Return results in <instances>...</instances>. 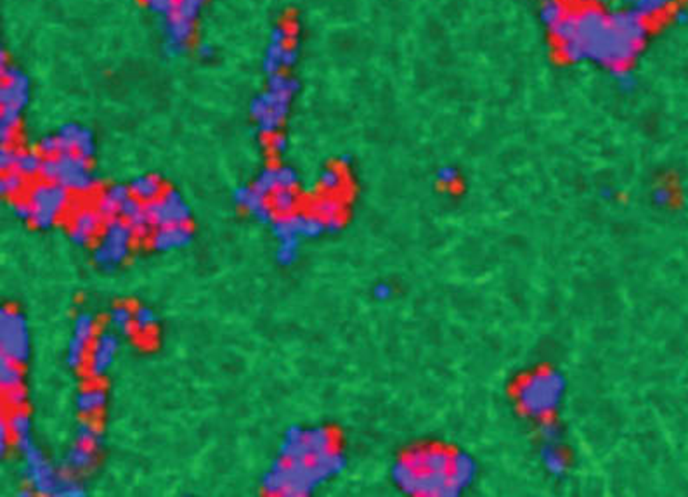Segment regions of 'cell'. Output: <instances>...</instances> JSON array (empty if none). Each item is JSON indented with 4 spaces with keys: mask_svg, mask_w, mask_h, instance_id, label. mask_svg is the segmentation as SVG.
Listing matches in <instances>:
<instances>
[{
    "mask_svg": "<svg viewBox=\"0 0 688 497\" xmlns=\"http://www.w3.org/2000/svg\"><path fill=\"white\" fill-rule=\"evenodd\" d=\"M340 210H342V203L340 199L335 198V196H321V198H318L316 201H312L311 205V212L316 213V215L323 217V219L338 215Z\"/></svg>",
    "mask_w": 688,
    "mask_h": 497,
    "instance_id": "cell-34",
    "label": "cell"
},
{
    "mask_svg": "<svg viewBox=\"0 0 688 497\" xmlns=\"http://www.w3.org/2000/svg\"><path fill=\"white\" fill-rule=\"evenodd\" d=\"M156 314L149 307H137L134 310V331L149 335L156 328Z\"/></svg>",
    "mask_w": 688,
    "mask_h": 497,
    "instance_id": "cell-33",
    "label": "cell"
},
{
    "mask_svg": "<svg viewBox=\"0 0 688 497\" xmlns=\"http://www.w3.org/2000/svg\"><path fill=\"white\" fill-rule=\"evenodd\" d=\"M27 191V177L21 175L17 170L3 172L0 177V194L3 198H20Z\"/></svg>",
    "mask_w": 688,
    "mask_h": 497,
    "instance_id": "cell-25",
    "label": "cell"
},
{
    "mask_svg": "<svg viewBox=\"0 0 688 497\" xmlns=\"http://www.w3.org/2000/svg\"><path fill=\"white\" fill-rule=\"evenodd\" d=\"M213 54H216V50H213V47L210 45V43L202 42L198 43V47H196V56H198L199 59H212Z\"/></svg>",
    "mask_w": 688,
    "mask_h": 497,
    "instance_id": "cell-51",
    "label": "cell"
},
{
    "mask_svg": "<svg viewBox=\"0 0 688 497\" xmlns=\"http://www.w3.org/2000/svg\"><path fill=\"white\" fill-rule=\"evenodd\" d=\"M163 50L167 56L179 57L189 49L195 37V21L185 20L176 13L163 17Z\"/></svg>",
    "mask_w": 688,
    "mask_h": 497,
    "instance_id": "cell-11",
    "label": "cell"
},
{
    "mask_svg": "<svg viewBox=\"0 0 688 497\" xmlns=\"http://www.w3.org/2000/svg\"><path fill=\"white\" fill-rule=\"evenodd\" d=\"M116 352H118V338L115 333H101L94 338L89 359H87V373L90 378L101 380L103 376H106L115 361Z\"/></svg>",
    "mask_w": 688,
    "mask_h": 497,
    "instance_id": "cell-12",
    "label": "cell"
},
{
    "mask_svg": "<svg viewBox=\"0 0 688 497\" xmlns=\"http://www.w3.org/2000/svg\"><path fill=\"white\" fill-rule=\"evenodd\" d=\"M286 45H290V43L269 40L267 47H265L264 59H262V68H264L265 73L272 75L283 71V52H285Z\"/></svg>",
    "mask_w": 688,
    "mask_h": 497,
    "instance_id": "cell-24",
    "label": "cell"
},
{
    "mask_svg": "<svg viewBox=\"0 0 688 497\" xmlns=\"http://www.w3.org/2000/svg\"><path fill=\"white\" fill-rule=\"evenodd\" d=\"M104 219L94 206L78 208L71 219L70 239L75 246H89L103 229Z\"/></svg>",
    "mask_w": 688,
    "mask_h": 497,
    "instance_id": "cell-14",
    "label": "cell"
},
{
    "mask_svg": "<svg viewBox=\"0 0 688 497\" xmlns=\"http://www.w3.org/2000/svg\"><path fill=\"white\" fill-rule=\"evenodd\" d=\"M297 59H298L297 49H295V45H291L290 43V45H286L285 52H283V70H288V68L295 66Z\"/></svg>",
    "mask_w": 688,
    "mask_h": 497,
    "instance_id": "cell-50",
    "label": "cell"
},
{
    "mask_svg": "<svg viewBox=\"0 0 688 497\" xmlns=\"http://www.w3.org/2000/svg\"><path fill=\"white\" fill-rule=\"evenodd\" d=\"M36 150L43 158H50V156L59 154V143H57L56 134H47L36 144Z\"/></svg>",
    "mask_w": 688,
    "mask_h": 497,
    "instance_id": "cell-43",
    "label": "cell"
},
{
    "mask_svg": "<svg viewBox=\"0 0 688 497\" xmlns=\"http://www.w3.org/2000/svg\"><path fill=\"white\" fill-rule=\"evenodd\" d=\"M304 212H295L291 215H279L276 217L274 222L271 224L272 234L283 241V239H298L302 231V222H304Z\"/></svg>",
    "mask_w": 688,
    "mask_h": 497,
    "instance_id": "cell-19",
    "label": "cell"
},
{
    "mask_svg": "<svg viewBox=\"0 0 688 497\" xmlns=\"http://www.w3.org/2000/svg\"><path fill=\"white\" fill-rule=\"evenodd\" d=\"M325 222H326V231L328 232H337V231L342 229V220L338 219L337 215L328 217V219H325Z\"/></svg>",
    "mask_w": 688,
    "mask_h": 497,
    "instance_id": "cell-52",
    "label": "cell"
},
{
    "mask_svg": "<svg viewBox=\"0 0 688 497\" xmlns=\"http://www.w3.org/2000/svg\"><path fill=\"white\" fill-rule=\"evenodd\" d=\"M267 89L276 94H281V96L293 97V94L298 90V83L285 71H279V73L267 75Z\"/></svg>",
    "mask_w": 688,
    "mask_h": 497,
    "instance_id": "cell-29",
    "label": "cell"
},
{
    "mask_svg": "<svg viewBox=\"0 0 688 497\" xmlns=\"http://www.w3.org/2000/svg\"><path fill=\"white\" fill-rule=\"evenodd\" d=\"M27 199L34 206L31 226L36 229H52L59 217L70 208L71 192L57 182L40 180L27 192Z\"/></svg>",
    "mask_w": 688,
    "mask_h": 497,
    "instance_id": "cell-5",
    "label": "cell"
},
{
    "mask_svg": "<svg viewBox=\"0 0 688 497\" xmlns=\"http://www.w3.org/2000/svg\"><path fill=\"white\" fill-rule=\"evenodd\" d=\"M333 449V435L328 428L290 426L286 430L283 444L279 447V458L285 461L312 459L326 454Z\"/></svg>",
    "mask_w": 688,
    "mask_h": 497,
    "instance_id": "cell-7",
    "label": "cell"
},
{
    "mask_svg": "<svg viewBox=\"0 0 688 497\" xmlns=\"http://www.w3.org/2000/svg\"><path fill=\"white\" fill-rule=\"evenodd\" d=\"M20 151V147H16L14 144L13 146H2V150H0V170H2V173L14 170Z\"/></svg>",
    "mask_w": 688,
    "mask_h": 497,
    "instance_id": "cell-44",
    "label": "cell"
},
{
    "mask_svg": "<svg viewBox=\"0 0 688 497\" xmlns=\"http://www.w3.org/2000/svg\"><path fill=\"white\" fill-rule=\"evenodd\" d=\"M42 163H43V156L38 153V150H21L14 170H17V172H20L21 175L27 177V179H31V177L40 175Z\"/></svg>",
    "mask_w": 688,
    "mask_h": 497,
    "instance_id": "cell-22",
    "label": "cell"
},
{
    "mask_svg": "<svg viewBox=\"0 0 688 497\" xmlns=\"http://www.w3.org/2000/svg\"><path fill=\"white\" fill-rule=\"evenodd\" d=\"M94 208L99 212V215L103 217L104 222L109 219H115V217L120 213V205L108 194L106 191H103L99 196H97L96 201H94Z\"/></svg>",
    "mask_w": 688,
    "mask_h": 497,
    "instance_id": "cell-36",
    "label": "cell"
},
{
    "mask_svg": "<svg viewBox=\"0 0 688 497\" xmlns=\"http://www.w3.org/2000/svg\"><path fill=\"white\" fill-rule=\"evenodd\" d=\"M23 384V371H21V364L10 361L7 357H0V387L2 391L9 390V388L20 387Z\"/></svg>",
    "mask_w": 688,
    "mask_h": 497,
    "instance_id": "cell-26",
    "label": "cell"
},
{
    "mask_svg": "<svg viewBox=\"0 0 688 497\" xmlns=\"http://www.w3.org/2000/svg\"><path fill=\"white\" fill-rule=\"evenodd\" d=\"M87 345L89 343L83 342V340H80V338H76V336H73V338L70 340V343H68V350H66L68 368L78 371V369H82L83 366H87V359H89V350H87Z\"/></svg>",
    "mask_w": 688,
    "mask_h": 497,
    "instance_id": "cell-28",
    "label": "cell"
},
{
    "mask_svg": "<svg viewBox=\"0 0 688 497\" xmlns=\"http://www.w3.org/2000/svg\"><path fill=\"white\" fill-rule=\"evenodd\" d=\"M192 241V231L189 224H176V226H165L156 227V231L151 232V243L153 250L156 252H172V250H179L188 246Z\"/></svg>",
    "mask_w": 688,
    "mask_h": 497,
    "instance_id": "cell-15",
    "label": "cell"
},
{
    "mask_svg": "<svg viewBox=\"0 0 688 497\" xmlns=\"http://www.w3.org/2000/svg\"><path fill=\"white\" fill-rule=\"evenodd\" d=\"M342 173H340V170H337V168H325L321 172V175H319V184H321V187L325 191L328 192H335V191H338L340 189V186H342Z\"/></svg>",
    "mask_w": 688,
    "mask_h": 497,
    "instance_id": "cell-40",
    "label": "cell"
},
{
    "mask_svg": "<svg viewBox=\"0 0 688 497\" xmlns=\"http://www.w3.org/2000/svg\"><path fill=\"white\" fill-rule=\"evenodd\" d=\"M325 231H326V222L323 217L316 215V213H305L304 222H302L300 236L312 239V238H319Z\"/></svg>",
    "mask_w": 688,
    "mask_h": 497,
    "instance_id": "cell-35",
    "label": "cell"
},
{
    "mask_svg": "<svg viewBox=\"0 0 688 497\" xmlns=\"http://www.w3.org/2000/svg\"><path fill=\"white\" fill-rule=\"evenodd\" d=\"M21 456L24 458V478L30 487L35 489L36 494L66 497L85 494L83 487L78 484V480L71 477L70 471L63 470V468L61 470L54 468L42 454V451L35 447V444Z\"/></svg>",
    "mask_w": 688,
    "mask_h": 497,
    "instance_id": "cell-3",
    "label": "cell"
},
{
    "mask_svg": "<svg viewBox=\"0 0 688 497\" xmlns=\"http://www.w3.org/2000/svg\"><path fill=\"white\" fill-rule=\"evenodd\" d=\"M127 222H129L130 229L134 231L136 238H146V236L151 234L153 224H151V220H149V217H148V213H146V210H143V212H141V213H137L136 217L129 219V220H127Z\"/></svg>",
    "mask_w": 688,
    "mask_h": 497,
    "instance_id": "cell-42",
    "label": "cell"
},
{
    "mask_svg": "<svg viewBox=\"0 0 688 497\" xmlns=\"http://www.w3.org/2000/svg\"><path fill=\"white\" fill-rule=\"evenodd\" d=\"M146 213L151 220L153 227L176 226V224H189L191 220V208L182 198L181 192L174 189L163 191L158 199L144 205Z\"/></svg>",
    "mask_w": 688,
    "mask_h": 497,
    "instance_id": "cell-10",
    "label": "cell"
},
{
    "mask_svg": "<svg viewBox=\"0 0 688 497\" xmlns=\"http://www.w3.org/2000/svg\"><path fill=\"white\" fill-rule=\"evenodd\" d=\"M0 352L3 357L27 364L30 359V329L27 319L13 307L0 310Z\"/></svg>",
    "mask_w": 688,
    "mask_h": 497,
    "instance_id": "cell-8",
    "label": "cell"
},
{
    "mask_svg": "<svg viewBox=\"0 0 688 497\" xmlns=\"http://www.w3.org/2000/svg\"><path fill=\"white\" fill-rule=\"evenodd\" d=\"M57 143H59V154L61 153H76L83 158L90 159L96 153V144H94V136L89 129H85L80 123L68 122L59 127L56 132Z\"/></svg>",
    "mask_w": 688,
    "mask_h": 497,
    "instance_id": "cell-13",
    "label": "cell"
},
{
    "mask_svg": "<svg viewBox=\"0 0 688 497\" xmlns=\"http://www.w3.org/2000/svg\"><path fill=\"white\" fill-rule=\"evenodd\" d=\"M75 405L83 418H96L106 405V390L101 384L85 387L76 395Z\"/></svg>",
    "mask_w": 688,
    "mask_h": 497,
    "instance_id": "cell-16",
    "label": "cell"
},
{
    "mask_svg": "<svg viewBox=\"0 0 688 497\" xmlns=\"http://www.w3.org/2000/svg\"><path fill=\"white\" fill-rule=\"evenodd\" d=\"M10 428L9 423H7V418L3 416L0 419V454L6 456L7 454V447H9V438H10Z\"/></svg>",
    "mask_w": 688,
    "mask_h": 497,
    "instance_id": "cell-49",
    "label": "cell"
},
{
    "mask_svg": "<svg viewBox=\"0 0 688 497\" xmlns=\"http://www.w3.org/2000/svg\"><path fill=\"white\" fill-rule=\"evenodd\" d=\"M291 97L281 96L272 90L258 94L250 103V113H252L257 130L265 137H271L279 132L281 123L285 122L286 115L290 111Z\"/></svg>",
    "mask_w": 688,
    "mask_h": 497,
    "instance_id": "cell-9",
    "label": "cell"
},
{
    "mask_svg": "<svg viewBox=\"0 0 688 497\" xmlns=\"http://www.w3.org/2000/svg\"><path fill=\"white\" fill-rule=\"evenodd\" d=\"M96 464V449L89 447L83 444H73L68 449L66 456L63 461V470L70 471V473H82V471H89Z\"/></svg>",
    "mask_w": 688,
    "mask_h": 497,
    "instance_id": "cell-17",
    "label": "cell"
},
{
    "mask_svg": "<svg viewBox=\"0 0 688 497\" xmlns=\"http://www.w3.org/2000/svg\"><path fill=\"white\" fill-rule=\"evenodd\" d=\"M134 238H136V234L130 229L129 222L125 219L115 217V219L106 220L103 236H101L99 243L92 252V259L96 266L103 268L104 272H111L118 266H122L129 259Z\"/></svg>",
    "mask_w": 688,
    "mask_h": 497,
    "instance_id": "cell-6",
    "label": "cell"
},
{
    "mask_svg": "<svg viewBox=\"0 0 688 497\" xmlns=\"http://www.w3.org/2000/svg\"><path fill=\"white\" fill-rule=\"evenodd\" d=\"M75 440L78 444L97 449L103 444V433H101L99 424L94 421V418H83L75 430Z\"/></svg>",
    "mask_w": 688,
    "mask_h": 497,
    "instance_id": "cell-20",
    "label": "cell"
},
{
    "mask_svg": "<svg viewBox=\"0 0 688 497\" xmlns=\"http://www.w3.org/2000/svg\"><path fill=\"white\" fill-rule=\"evenodd\" d=\"M109 324H111V328L115 329L116 333H120V335H125V336L132 335L134 331L132 308L123 305V303L113 307L111 312H109Z\"/></svg>",
    "mask_w": 688,
    "mask_h": 497,
    "instance_id": "cell-23",
    "label": "cell"
},
{
    "mask_svg": "<svg viewBox=\"0 0 688 497\" xmlns=\"http://www.w3.org/2000/svg\"><path fill=\"white\" fill-rule=\"evenodd\" d=\"M146 7H148L151 13L160 14V16H169L170 13L174 10V6H176V0H141Z\"/></svg>",
    "mask_w": 688,
    "mask_h": 497,
    "instance_id": "cell-45",
    "label": "cell"
},
{
    "mask_svg": "<svg viewBox=\"0 0 688 497\" xmlns=\"http://www.w3.org/2000/svg\"><path fill=\"white\" fill-rule=\"evenodd\" d=\"M203 3H205V0H176L172 13L179 14V16L185 17V20L196 21L199 13H202Z\"/></svg>",
    "mask_w": 688,
    "mask_h": 497,
    "instance_id": "cell-38",
    "label": "cell"
},
{
    "mask_svg": "<svg viewBox=\"0 0 688 497\" xmlns=\"http://www.w3.org/2000/svg\"><path fill=\"white\" fill-rule=\"evenodd\" d=\"M38 177L42 180L61 184L71 194H89L96 191L99 184L89 159L76 153H61L43 158Z\"/></svg>",
    "mask_w": 688,
    "mask_h": 497,
    "instance_id": "cell-4",
    "label": "cell"
},
{
    "mask_svg": "<svg viewBox=\"0 0 688 497\" xmlns=\"http://www.w3.org/2000/svg\"><path fill=\"white\" fill-rule=\"evenodd\" d=\"M34 494H36L34 487H30V489L24 487V489H21L20 492H17V496H20V497H30V496H34Z\"/></svg>",
    "mask_w": 688,
    "mask_h": 497,
    "instance_id": "cell-53",
    "label": "cell"
},
{
    "mask_svg": "<svg viewBox=\"0 0 688 497\" xmlns=\"http://www.w3.org/2000/svg\"><path fill=\"white\" fill-rule=\"evenodd\" d=\"M0 64V143L10 146L16 143V130L21 113L30 103V78L20 68L7 64V54L2 50Z\"/></svg>",
    "mask_w": 688,
    "mask_h": 497,
    "instance_id": "cell-2",
    "label": "cell"
},
{
    "mask_svg": "<svg viewBox=\"0 0 688 497\" xmlns=\"http://www.w3.org/2000/svg\"><path fill=\"white\" fill-rule=\"evenodd\" d=\"M13 213L17 220L30 222L31 215H34V206L30 205L28 199H17V201L13 205Z\"/></svg>",
    "mask_w": 688,
    "mask_h": 497,
    "instance_id": "cell-47",
    "label": "cell"
},
{
    "mask_svg": "<svg viewBox=\"0 0 688 497\" xmlns=\"http://www.w3.org/2000/svg\"><path fill=\"white\" fill-rule=\"evenodd\" d=\"M234 198V203L241 208L248 210L250 213H253L255 210H258L260 206H264L267 203V198L264 194H260L253 186H241L234 191L232 194Z\"/></svg>",
    "mask_w": 688,
    "mask_h": 497,
    "instance_id": "cell-27",
    "label": "cell"
},
{
    "mask_svg": "<svg viewBox=\"0 0 688 497\" xmlns=\"http://www.w3.org/2000/svg\"><path fill=\"white\" fill-rule=\"evenodd\" d=\"M269 199H271L272 210L278 215H291L298 208V194L295 192V189L278 187V189L269 196Z\"/></svg>",
    "mask_w": 688,
    "mask_h": 497,
    "instance_id": "cell-21",
    "label": "cell"
},
{
    "mask_svg": "<svg viewBox=\"0 0 688 497\" xmlns=\"http://www.w3.org/2000/svg\"><path fill=\"white\" fill-rule=\"evenodd\" d=\"M253 187L260 194H264L265 198H269L272 192L278 189V168L276 166H267V168L262 170L257 175V179L253 180Z\"/></svg>",
    "mask_w": 688,
    "mask_h": 497,
    "instance_id": "cell-32",
    "label": "cell"
},
{
    "mask_svg": "<svg viewBox=\"0 0 688 497\" xmlns=\"http://www.w3.org/2000/svg\"><path fill=\"white\" fill-rule=\"evenodd\" d=\"M278 168V187H283V189H295L300 182V177H298L297 170L291 168L288 165H281L276 166Z\"/></svg>",
    "mask_w": 688,
    "mask_h": 497,
    "instance_id": "cell-41",
    "label": "cell"
},
{
    "mask_svg": "<svg viewBox=\"0 0 688 497\" xmlns=\"http://www.w3.org/2000/svg\"><path fill=\"white\" fill-rule=\"evenodd\" d=\"M298 239H283L279 241L278 252H276V259L281 266H291L298 257Z\"/></svg>",
    "mask_w": 688,
    "mask_h": 497,
    "instance_id": "cell-37",
    "label": "cell"
},
{
    "mask_svg": "<svg viewBox=\"0 0 688 497\" xmlns=\"http://www.w3.org/2000/svg\"><path fill=\"white\" fill-rule=\"evenodd\" d=\"M73 336L90 343L96 338V319L87 312H82L73 321Z\"/></svg>",
    "mask_w": 688,
    "mask_h": 497,
    "instance_id": "cell-30",
    "label": "cell"
},
{
    "mask_svg": "<svg viewBox=\"0 0 688 497\" xmlns=\"http://www.w3.org/2000/svg\"><path fill=\"white\" fill-rule=\"evenodd\" d=\"M267 147L272 154H283L288 147V143H286L285 136L281 134H274V136L267 137Z\"/></svg>",
    "mask_w": 688,
    "mask_h": 497,
    "instance_id": "cell-48",
    "label": "cell"
},
{
    "mask_svg": "<svg viewBox=\"0 0 688 497\" xmlns=\"http://www.w3.org/2000/svg\"><path fill=\"white\" fill-rule=\"evenodd\" d=\"M342 468L344 458L333 451L312 459L278 458L262 477V489L269 496H309L321 482L342 471Z\"/></svg>",
    "mask_w": 688,
    "mask_h": 497,
    "instance_id": "cell-1",
    "label": "cell"
},
{
    "mask_svg": "<svg viewBox=\"0 0 688 497\" xmlns=\"http://www.w3.org/2000/svg\"><path fill=\"white\" fill-rule=\"evenodd\" d=\"M2 394H3V405H6L7 409H10V411L23 409L24 404H27V401H28V394H27V390H24L23 384H20V387L9 388V390L2 391Z\"/></svg>",
    "mask_w": 688,
    "mask_h": 497,
    "instance_id": "cell-39",
    "label": "cell"
},
{
    "mask_svg": "<svg viewBox=\"0 0 688 497\" xmlns=\"http://www.w3.org/2000/svg\"><path fill=\"white\" fill-rule=\"evenodd\" d=\"M144 210V205H143V201H139L137 198H134V196H130L127 201H123L122 203V206H120V217L122 219H125V220H129V219H132V217H136L137 213H141Z\"/></svg>",
    "mask_w": 688,
    "mask_h": 497,
    "instance_id": "cell-46",
    "label": "cell"
},
{
    "mask_svg": "<svg viewBox=\"0 0 688 497\" xmlns=\"http://www.w3.org/2000/svg\"><path fill=\"white\" fill-rule=\"evenodd\" d=\"M130 192H132L134 198H137L139 201L151 203L155 199H158L160 196L163 194V184L160 180L158 175H153V173H144V175H137L130 180L129 184Z\"/></svg>",
    "mask_w": 688,
    "mask_h": 497,
    "instance_id": "cell-18",
    "label": "cell"
},
{
    "mask_svg": "<svg viewBox=\"0 0 688 497\" xmlns=\"http://www.w3.org/2000/svg\"><path fill=\"white\" fill-rule=\"evenodd\" d=\"M7 423H9L10 433L14 438L24 437V435H31V418L27 411L23 409H16L10 411L9 416H6Z\"/></svg>",
    "mask_w": 688,
    "mask_h": 497,
    "instance_id": "cell-31",
    "label": "cell"
}]
</instances>
